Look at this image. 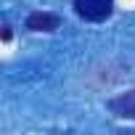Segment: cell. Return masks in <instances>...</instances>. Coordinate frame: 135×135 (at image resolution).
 I'll return each instance as SVG.
<instances>
[{"label": "cell", "mask_w": 135, "mask_h": 135, "mask_svg": "<svg viewBox=\"0 0 135 135\" xmlns=\"http://www.w3.org/2000/svg\"><path fill=\"white\" fill-rule=\"evenodd\" d=\"M74 11L85 21H106L114 13V0H74Z\"/></svg>", "instance_id": "1"}, {"label": "cell", "mask_w": 135, "mask_h": 135, "mask_svg": "<svg viewBox=\"0 0 135 135\" xmlns=\"http://www.w3.org/2000/svg\"><path fill=\"white\" fill-rule=\"evenodd\" d=\"M24 27L29 32H56L61 27V16L50 13V11H32L24 21Z\"/></svg>", "instance_id": "2"}, {"label": "cell", "mask_w": 135, "mask_h": 135, "mask_svg": "<svg viewBox=\"0 0 135 135\" xmlns=\"http://www.w3.org/2000/svg\"><path fill=\"white\" fill-rule=\"evenodd\" d=\"M106 109L119 119H135V88L106 101Z\"/></svg>", "instance_id": "3"}]
</instances>
